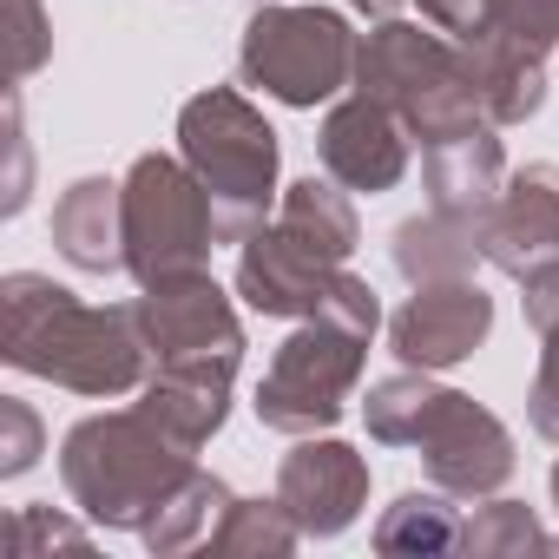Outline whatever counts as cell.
Segmentation results:
<instances>
[{"label":"cell","mask_w":559,"mask_h":559,"mask_svg":"<svg viewBox=\"0 0 559 559\" xmlns=\"http://www.w3.org/2000/svg\"><path fill=\"white\" fill-rule=\"evenodd\" d=\"M0 356L27 376H47L80 395H119L139 382L145 343L132 336V310H86L73 290H60L53 276L14 270L0 284Z\"/></svg>","instance_id":"cell-1"},{"label":"cell","mask_w":559,"mask_h":559,"mask_svg":"<svg viewBox=\"0 0 559 559\" xmlns=\"http://www.w3.org/2000/svg\"><path fill=\"white\" fill-rule=\"evenodd\" d=\"M185 441L165 435L152 415H99L67 435V493L99 520H132L158 507L185 474Z\"/></svg>","instance_id":"cell-2"},{"label":"cell","mask_w":559,"mask_h":559,"mask_svg":"<svg viewBox=\"0 0 559 559\" xmlns=\"http://www.w3.org/2000/svg\"><path fill=\"white\" fill-rule=\"evenodd\" d=\"M178 139H185L198 185L217 204V237H243L263 217L270 185H276V132L237 93H204L185 106Z\"/></svg>","instance_id":"cell-3"},{"label":"cell","mask_w":559,"mask_h":559,"mask_svg":"<svg viewBox=\"0 0 559 559\" xmlns=\"http://www.w3.org/2000/svg\"><path fill=\"white\" fill-rule=\"evenodd\" d=\"M119 191H126V270L145 290L204 263L217 237V204L198 185V171H178L171 158H139Z\"/></svg>","instance_id":"cell-4"},{"label":"cell","mask_w":559,"mask_h":559,"mask_svg":"<svg viewBox=\"0 0 559 559\" xmlns=\"http://www.w3.org/2000/svg\"><path fill=\"white\" fill-rule=\"evenodd\" d=\"M362 86H369V99L395 106L428 145L474 126V80H467V67L448 47H435L428 34H415V27H382L362 47Z\"/></svg>","instance_id":"cell-5"},{"label":"cell","mask_w":559,"mask_h":559,"mask_svg":"<svg viewBox=\"0 0 559 559\" xmlns=\"http://www.w3.org/2000/svg\"><path fill=\"white\" fill-rule=\"evenodd\" d=\"M349 27L336 14H297V8H276L257 14L243 34V80L290 99V106H317L343 86L349 73Z\"/></svg>","instance_id":"cell-6"},{"label":"cell","mask_w":559,"mask_h":559,"mask_svg":"<svg viewBox=\"0 0 559 559\" xmlns=\"http://www.w3.org/2000/svg\"><path fill=\"white\" fill-rule=\"evenodd\" d=\"M362 330L323 317L317 330H304L284 356H276L270 382H263V421L270 428H310V421H330L343 408V389L356 382V362H362Z\"/></svg>","instance_id":"cell-7"},{"label":"cell","mask_w":559,"mask_h":559,"mask_svg":"<svg viewBox=\"0 0 559 559\" xmlns=\"http://www.w3.org/2000/svg\"><path fill=\"white\" fill-rule=\"evenodd\" d=\"M132 317H139L145 349H152L165 369H230V362H237V323H230L224 297L204 284L198 270L152 284Z\"/></svg>","instance_id":"cell-8"},{"label":"cell","mask_w":559,"mask_h":559,"mask_svg":"<svg viewBox=\"0 0 559 559\" xmlns=\"http://www.w3.org/2000/svg\"><path fill=\"white\" fill-rule=\"evenodd\" d=\"M336 263H323L317 250H304L290 230H263L243 250V297L270 317H290V310H330L336 297Z\"/></svg>","instance_id":"cell-9"},{"label":"cell","mask_w":559,"mask_h":559,"mask_svg":"<svg viewBox=\"0 0 559 559\" xmlns=\"http://www.w3.org/2000/svg\"><path fill=\"white\" fill-rule=\"evenodd\" d=\"M402 132L389 126V112H382V99H349L343 112H330V126H323V165L343 178V185H356V191H389L395 178H402Z\"/></svg>","instance_id":"cell-10"},{"label":"cell","mask_w":559,"mask_h":559,"mask_svg":"<svg viewBox=\"0 0 559 559\" xmlns=\"http://www.w3.org/2000/svg\"><path fill=\"white\" fill-rule=\"evenodd\" d=\"M53 243L80 270H119L126 263V191L112 178H80L53 204Z\"/></svg>","instance_id":"cell-11"},{"label":"cell","mask_w":559,"mask_h":559,"mask_svg":"<svg viewBox=\"0 0 559 559\" xmlns=\"http://www.w3.org/2000/svg\"><path fill=\"white\" fill-rule=\"evenodd\" d=\"M480 336H487V297L467 290V284H454V290H421V297L402 310V323H395V349H402L408 362H454V356H467Z\"/></svg>","instance_id":"cell-12"},{"label":"cell","mask_w":559,"mask_h":559,"mask_svg":"<svg viewBox=\"0 0 559 559\" xmlns=\"http://www.w3.org/2000/svg\"><path fill=\"white\" fill-rule=\"evenodd\" d=\"M552 250H559V171L533 165L513 178V191L487 230V257L500 270H526L533 257H552Z\"/></svg>","instance_id":"cell-13"},{"label":"cell","mask_w":559,"mask_h":559,"mask_svg":"<svg viewBox=\"0 0 559 559\" xmlns=\"http://www.w3.org/2000/svg\"><path fill=\"white\" fill-rule=\"evenodd\" d=\"M428 421L441 428L435 435V467L448 474V480H461V487H487V480H500L507 474V435L487 421V415H474L461 395H435L428 402Z\"/></svg>","instance_id":"cell-14"},{"label":"cell","mask_w":559,"mask_h":559,"mask_svg":"<svg viewBox=\"0 0 559 559\" xmlns=\"http://www.w3.org/2000/svg\"><path fill=\"white\" fill-rule=\"evenodd\" d=\"M493 178H500V145H493L480 126L448 132V139H435V145H428L435 211H448V217H474V211H487Z\"/></svg>","instance_id":"cell-15"},{"label":"cell","mask_w":559,"mask_h":559,"mask_svg":"<svg viewBox=\"0 0 559 559\" xmlns=\"http://www.w3.org/2000/svg\"><path fill=\"white\" fill-rule=\"evenodd\" d=\"M356 493H362V467L349 461V448H304L284 467V500L290 507H330V526L349 520Z\"/></svg>","instance_id":"cell-16"},{"label":"cell","mask_w":559,"mask_h":559,"mask_svg":"<svg viewBox=\"0 0 559 559\" xmlns=\"http://www.w3.org/2000/svg\"><path fill=\"white\" fill-rule=\"evenodd\" d=\"M276 230H290L304 250H317L323 263H343L349 257V243H356V217H349V204L330 191V185H297L290 191V204H284V217H276Z\"/></svg>","instance_id":"cell-17"},{"label":"cell","mask_w":559,"mask_h":559,"mask_svg":"<svg viewBox=\"0 0 559 559\" xmlns=\"http://www.w3.org/2000/svg\"><path fill=\"white\" fill-rule=\"evenodd\" d=\"M480 14H487L493 34H507L526 53H539L546 40H559V0H480Z\"/></svg>","instance_id":"cell-18"},{"label":"cell","mask_w":559,"mask_h":559,"mask_svg":"<svg viewBox=\"0 0 559 559\" xmlns=\"http://www.w3.org/2000/svg\"><path fill=\"white\" fill-rule=\"evenodd\" d=\"M14 8V80L40 73V60L53 53V34H47V14H40V0H8Z\"/></svg>","instance_id":"cell-19"},{"label":"cell","mask_w":559,"mask_h":559,"mask_svg":"<svg viewBox=\"0 0 559 559\" xmlns=\"http://www.w3.org/2000/svg\"><path fill=\"white\" fill-rule=\"evenodd\" d=\"M0 428H8V461H0V474H27L34 467V454H40V421H34V408L27 402H0Z\"/></svg>","instance_id":"cell-20"},{"label":"cell","mask_w":559,"mask_h":559,"mask_svg":"<svg viewBox=\"0 0 559 559\" xmlns=\"http://www.w3.org/2000/svg\"><path fill=\"white\" fill-rule=\"evenodd\" d=\"M526 310H533L539 330H559V263H546V270L526 276Z\"/></svg>","instance_id":"cell-21"},{"label":"cell","mask_w":559,"mask_h":559,"mask_svg":"<svg viewBox=\"0 0 559 559\" xmlns=\"http://www.w3.org/2000/svg\"><path fill=\"white\" fill-rule=\"evenodd\" d=\"M539 428H552V435H559V330H552L546 376H539Z\"/></svg>","instance_id":"cell-22"},{"label":"cell","mask_w":559,"mask_h":559,"mask_svg":"<svg viewBox=\"0 0 559 559\" xmlns=\"http://www.w3.org/2000/svg\"><path fill=\"white\" fill-rule=\"evenodd\" d=\"M441 27H474V0H421Z\"/></svg>","instance_id":"cell-23"},{"label":"cell","mask_w":559,"mask_h":559,"mask_svg":"<svg viewBox=\"0 0 559 559\" xmlns=\"http://www.w3.org/2000/svg\"><path fill=\"white\" fill-rule=\"evenodd\" d=\"M356 8H369V14H389V8H395V0H356Z\"/></svg>","instance_id":"cell-24"}]
</instances>
